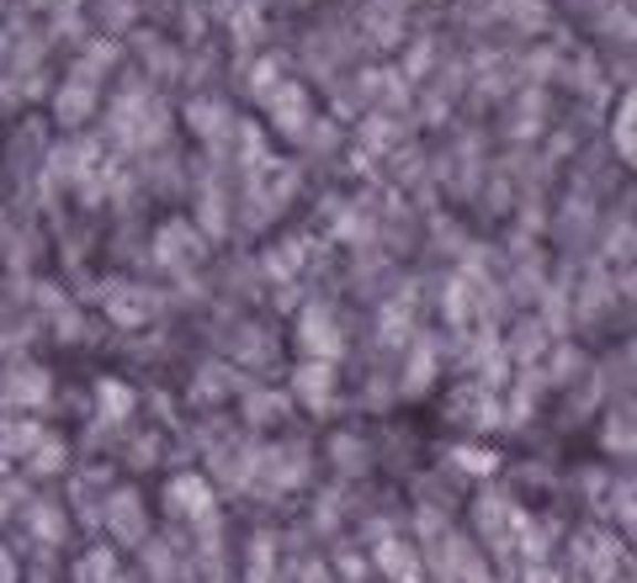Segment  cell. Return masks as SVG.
<instances>
[{"label":"cell","instance_id":"6da1fadb","mask_svg":"<svg viewBox=\"0 0 637 583\" xmlns=\"http://www.w3.org/2000/svg\"><path fill=\"white\" fill-rule=\"evenodd\" d=\"M265 112H271V128L282 132V138H309L314 132V96L288 80V85H276L271 96H265Z\"/></svg>","mask_w":637,"mask_h":583},{"label":"cell","instance_id":"7a4b0ae2","mask_svg":"<svg viewBox=\"0 0 637 583\" xmlns=\"http://www.w3.org/2000/svg\"><path fill=\"white\" fill-rule=\"evenodd\" d=\"M197 255H202V234H197L191 223H181V218L165 223V229L155 234V261L159 265H176V271H181V265L197 261Z\"/></svg>","mask_w":637,"mask_h":583},{"label":"cell","instance_id":"3957f363","mask_svg":"<svg viewBox=\"0 0 637 583\" xmlns=\"http://www.w3.org/2000/svg\"><path fill=\"white\" fill-rule=\"evenodd\" d=\"M96 102H102V91H96L91 80H75V75H70L64 85H59V96H53V117H59L64 128H80V123L96 112Z\"/></svg>","mask_w":637,"mask_h":583},{"label":"cell","instance_id":"277c9868","mask_svg":"<svg viewBox=\"0 0 637 583\" xmlns=\"http://www.w3.org/2000/svg\"><path fill=\"white\" fill-rule=\"evenodd\" d=\"M186 123H191V132L197 138H208V144H218V138H229L234 128V112H229V102H218V96H202V102L186 106Z\"/></svg>","mask_w":637,"mask_h":583},{"label":"cell","instance_id":"5b68a950","mask_svg":"<svg viewBox=\"0 0 637 583\" xmlns=\"http://www.w3.org/2000/svg\"><path fill=\"white\" fill-rule=\"evenodd\" d=\"M610 144L622 149V159L627 165H637V85L622 96V106H616V128H610Z\"/></svg>","mask_w":637,"mask_h":583},{"label":"cell","instance_id":"8992f818","mask_svg":"<svg viewBox=\"0 0 637 583\" xmlns=\"http://www.w3.org/2000/svg\"><path fill=\"white\" fill-rule=\"evenodd\" d=\"M303 344L309 350H324V356H335L341 350V335H335V324H330V314H303Z\"/></svg>","mask_w":637,"mask_h":583},{"label":"cell","instance_id":"52a82bcc","mask_svg":"<svg viewBox=\"0 0 637 583\" xmlns=\"http://www.w3.org/2000/svg\"><path fill=\"white\" fill-rule=\"evenodd\" d=\"M170 499H176L181 515H202V509H208V483H202V477H176V483H170Z\"/></svg>","mask_w":637,"mask_h":583},{"label":"cell","instance_id":"ba28073f","mask_svg":"<svg viewBox=\"0 0 637 583\" xmlns=\"http://www.w3.org/2000/svg\"><path fill=\"white\" fill-rule=\"evenodd\" d=\"M276 85H288V75H282V59L276 53H265V59H255V70H250V96H271Z\"/></svg>","mask_w":637,"mask_h":583},{"label":"cell","instance_id":"9c48e42d","mask_svg":"<svg viewBox=\"0 0 637 583\" xmlns=\"http://www.w3.org/2000/svg\"><path fill=\"white\" fill-rule=\"evenodd\" d=\"M133 398L123 382H102V409H112V420H123V409H128Z\"/></svg>","mask_w":637,"mask_h":583},{"label":"cell","instance_id":"30bf717a","mask_svg":"<svg viewBox=\"0 0 637 583\" xmlns=\"http://www.w3.org/2000/svg\"><path fill=\"white\" fill-rule=\"evenodd\" d=\"M574 11H589V17H606L610 11V0H568Z\"/></svg>","mask_w":637,"mask_h":583},{"label":"cell","instance_id":"8fae6325","mask_svg":"<svg viewBox=\"0 0 637 583\" xmlns=\"http://www.w3.org/2000/svg\"><path fill=\"white\" fill-rule=\"evenodd\" d=\"M425 64H430V43H420V49L409 53V75H420Z\"/></svg>","mask_w":637,"mask_h":583}]
</instances>
